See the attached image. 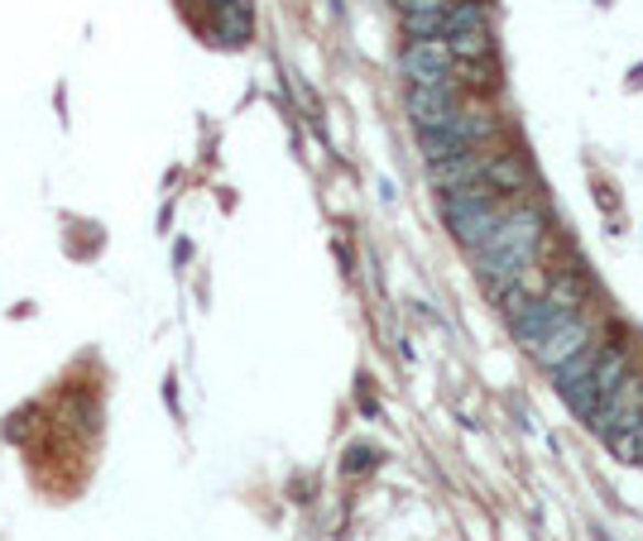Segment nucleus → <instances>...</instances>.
Returning <instances> with one entry per match:
<instances>
[{"mask_svg": "<svg viewBox=\"0 0 643 541\" xmlns=\"http://www.w3.org/2000/svg\"><path fill=\"white\" fill-rule=\"evenodd\" d=\"M537 245H543V211H533V206H505V216H500V226H495V235L476 249L485 288L500 297L505 288H514V283L529 279V269L537 263Z\"/></svg>", "mask_w": 643, "mask_h": 541, "instance_id": "obj_1", "label": "nucleus"}, {"mask_svg": "<svg viewBox=\"0 0 643 541\" xmlns=\"http://www.w3.org/2000/svg\"><path fill=\"white\" fill-rule=\"evenodd\" d=\"M442 216H447V230L462 240L466 249H480L500 226L505 206L495 202V192L485 182H470V188H452L442 192Z\"/></svg>", "mask_w": 643, "mask_h": 541, "instance_id": "obj_2", "label": "nucleus"}, {"mask_svg": "<svg viewBox=\"0 0 643 541\" xmlns=\"http://www.w3.org/2000/svg\"><path fill=\"white\" fill-rule=\"evenodd\" d=\"M553 384H557V393H562V403L572 407L581 421H590L596 417V350H576L567 364H557L553 369Z\"/></svg>", "mask_w": 643, "mask_h": 541, "instance_id": "obj_3", "label": "nucleus"}, {"mask_svg": "<svg viewBox=\"0 0 643 541\" xmlns=\"http://www.w3.org/2000/svg\"><path fill=\"white\" fill-rule=\"evenodd\" d=\"M643 421V379L639 374H624V384L610 393V398H600L596 417H590V427H596L600 441H610L614 431H629Z\"/></svg>", "mask_w": 643, "mask_h": 541, "instance_id": "obj_4", "label": "nucleus"}, {"mask_svg": "<svg viewBox=\"0 0 643 541\" xmlns=\"http://www.w3.org/2000/svg\"><path fill=\"white\" fill-rule=\"evenodd\" d=\"M399 68H403V77H409L413 87H437V82H452L456 63H452L447 38H413V44L403 48Z\"/></svg>", "mask_w": 643, "mask_h": 541, "instance_id": "obj_5", "label": "nucleus"}, {"mask_svg": "<svg viewBox=\"0 0 643 541\" xmlns=\"http://www.w3.org/2000/svg\"><path fill=\"white\" fill-rule=\"evenodd\" d=\"M462 111V97H456L452 82H437V87H409V115L418 125V135H432V129H447Z\"/></svg>", "mask_w": 643, "mask_h": 541, "instance_id": "obj_6", "label": "nucleus"}, {"mask_svg": "<svg viewBox=\"0 0 643 541\" xmlns=\"http://www.w3.org/2000/svg\"><path fill=\"white\" fill-rule=\"evenodd\" d=\"M586 346H590V326H586V316H581V312H572V316H562L553 331H547V336L533 346V360L543 364L547 374H553L557 364H567L572 354H576V350H586Z\"/></svg>", "mask_w": 643, "mask_h": 541, "instance_id": "obj_7", "label": "nucleus"}, {"mask_svg": "<svg viewBox=\"0 0 643 541\" xmlns=\"http://www.w3.org/2000/svg\"><path fill=\"white\" fill-rule=\"evenodd\" d=\"M562 316H572V312H567V307H557L553 297H529V302H523V307H519L514 316H509V326H514L519 346L533 354V346H537V340H543L547 331H553V326L562 322Z\"/></svg>", "mask_w": 643, "mask_h": 541, "instance_id": "obj_8", "label": "nucleus"}, {"mask_svg": "<svg viewBox=\"0 0 643 541\" xmlns=\"http://www.w3.org/2000/svg\"><path fill=\"white\" fill-rule=\"evenodd\" d=\"M480 182L490 192H509V196H519V192H529V182H533V173H529V164H523L519 154H490L480 164Z\"/></svg>", "mask_w": 643, "mask_h": 541, "instance_id": "obj_9", "label": "nucleus"}, {"mask_svg": "<svg viewBox=\"0 0 643 541\" xmlns=\"http://www.w3.org/2000/svg\"><path fill=\"white\" fill-rule=\"evenodd\" d=\"M480 164H485V158H476V149H462V154H452V158H437V164H428V182L437 192L470 188V182H480Z\"/></svg>", "mask_w": 643, "mask_h": 541, "instance_id": "obj_10", "label": "nucleus"}, {"mask_svg": "<svg viewBox=\"0 0 643 541\" xmlns=\"http://www.w3.org/2000/svg\"><path fill=\"white\" fill-rule=\"evenodd\" d=\"M217 10V34L226 44H245L255 30V15H251V0H226V5H212Z\"/></svg>", "mask_w": 643, "mask_h": 541, "instance_id": "obj_11", "label": "nucleus"}, {"mask_svg": "<svg viewBox=\"0 0 643 541\" xmlns=\"http://www.w3.org/2000/svg\"><path fill=\"white\" fill-rule=\"evenodd\" d=\"M447 48H452V63H490V58H495L490 30H466V34H447Z\"/></svg>", "mask_w": 643, "mask_h": 541, "instance_id": "obj_12", "label": "nucleus"}, {"mask_svg": "<svg viewBox=\"0 0 643 541\" xmlns=\"http://www.w3.org/2000/svg\"><path fill=\"white\" fill-rule=\"evenodd\" d=\"M466 30H490V15L476 0H456V5L442 10V38L447 34H466Z\"/></svg>", "mask_w": 643, "mask_h": 541, "instance_id": "obj_13", "label": "nucleus"}, {"mask_svg": "<svg viewBox=\"0 0 643 541\" xmlns=\"http://www.w3.org/2000/svg\"><path fill=\"white\" fill-rule=\"evenodd\" d=\"M624 374H629L624 350H606V354H596V398H610V393L624 384ZM596 407H600V403H596Z\"/></svg>", "mask_w": 643, "mask_h": 541, "instance_id": "obj_14", "label": "nucleus"}, {"mask_svg": "<svg viewBox=\"0 0 643 541\" xmlns=\"http://www.w3.org/2000/svg\"><path fill=\"white\" fill-rule=\"evenodd\" d=\"M403 30L413 38H442V10H409V15H403Z\"/></svg>", "mask_w": 643, "mask_h": 541, "instance_id": "obj_15", "label": "nucleus"}, {"mask_svg": "<svg viewBox=\"0 0 643 541\" xmlns=\"http://www.w3.org/2000/svg\"><path fill=\"white\" fill-rule=\"evenodd\" d=\"M393 5H399L403 15H409V10H447L452 0H393Z\"/></svg>", "mask_w": 643, "mask_h": 541, "instance_id": "obj_16", "label": "nucleus"}, {"mask_svg": "<svg viewBox=\"0 0 643 541\" xmlns=\"http://www.w3.org/2000/svg\"><path fill=\"white\" fill-rule=\"evenodd\" d=\"M212 5H226V0H212Z\"/></svg>", "mask_w": 643, "mask_h": 541, "instance_id": "obj_17", "label": "nucleus"}]
</instances>
